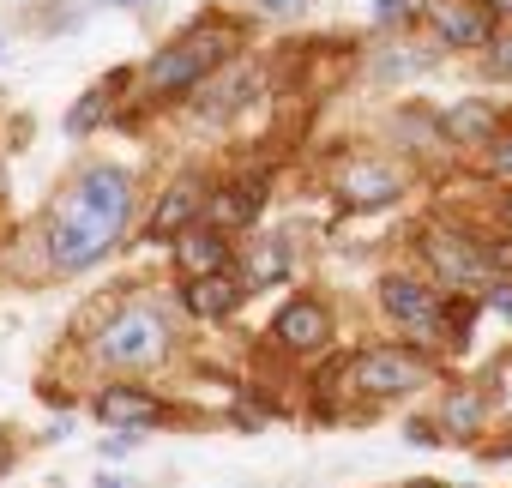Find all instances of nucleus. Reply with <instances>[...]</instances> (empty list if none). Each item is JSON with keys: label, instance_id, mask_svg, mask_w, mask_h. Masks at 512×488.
<instances>
[{"label": "nucleus", "instance_id": "obj_1", "mask_svg": "<svg viewBox=\"0 0 512 488\" xmlns=\"http://www.w3.org/2000/svg\"><path fill=\"white\" fill-rule=\"evenodd\" d=\"M127 217H133V175L115 169V163L79 169V181L55 199L49 229H43L49 266H55V272H85V266H97L115 241H121Z\"/></svg>", "mask_w": 512, "mask_h": 488}, {"label": "nucleus", "instance_id": "obj_2", "mask_svg": "<svg viewBox=\"0 0 512 488\" xmlns=\"http://www.w3.org/2000/svg\"><path fill=\"white\" fill-rule=\"evenodd\" d=\"M169 344H175L169 308L133 302V308H121V314L91 338V356H97L103 368H115V374H151V368H163Z\"/></svg>", "mask_w": 512, "mask_h": 488}, {"label": "nucleus", "instance_id": "obj_3", "mask_svg": "<svg viewBox=\"0 0 512 488\" xmlns=\"http://www.w3.org/2000/svg\"><path fill=\"white\" fill-rule=\"evenodd\" d=\"M235 55V37L223 25H193L187 37H175L157 61H151V91H193L199 79H211L217 67H229Z\"/></svg>", "mask_w": 512, "mask_h": 488}, {"label": "nucleus", "instance_id": "obj_4", "mask_svg": "<svg viewBox=\"0 0 512 488\" xmlns=\"http://www.w3.org/2000/svg\"><path fill=\"white\" fill-rule=\"evenodd\" d=\"M350 380H356L362 398H410V392H422V386L434 380V368H428V356H416V350L374 344V350H362V356L350 362Z\"/></svg>", "mask_w": 512, "mask_h": 488}, {"label": "nucleus", "instance_id": "obj_5", "mask_svg": "<svg viewBox=\"0 0 512 488\" xmlns=\"http://www.w3.org/2000/svg\"><path fill=\"white\" fill-rule=\"evenodd\" d=\"M422 254H428V272L440 284H452V290H488L494 284V266L482 254V241H470L458 229H440V223L422 229Z\"/></svg>", "mask_w": 512, "mask_h": 488}, {"label": "nucleus", "instance_id": "obj_6", "mask_svg": "<svg viewBox=\"0 0 512 488\" xmlns=\"http://www.w3.org/2000/svg\"><path fill=\"white\" fill-rule=\"evenodd\" d=\"M380 308H386V320H398V326L416 332L422 344H434V338L446 332V302H440L428 284H416L410 272H386V278H380Z\"/></svg>", "mask_w": 512, "mask_h": 488}, {"label": "nucleus", "instance_id": "obj_7", "mask_svg": "<svg viewBox=\"0 0 512 488\" xmlns=\"http://www.w3.org/2000/svg\"><path fill=\"white\" fill-rule=\"evenodd\" d=\"M326 338H332V314H326V302H314V296H296V302H284V308L272 314V344H278V350L308 356V350H320Z\"/></svg>", "mask_w": 512, "mask_h": 488}, {"label": "nucleus", "instance_id": "obj_8", "mask_svg": "<svg viewBox=\"0 0 512 488\" xmlns=\"http://www.w3.org/2000/svg\"><path fill=\"white\" fill-rule=\"evenodd\" d=\"M91 410H97V422H109L115 434H145V428L163 422V404H157L145 386H103Z\"/></svg>", "mask_w": 512, "mask_h": 488}, {"label": "nucleus", "instance_id": "obj_9", "mask_svg": "<svg viewBox=\"0 0 512 488\" xmlns=\"http://www.w3.org/2000/svg\"><path fill=\"white\" fill-rule=\"evenodd\" d=\"M428 19L452 49H482L494 37V13L482 0H428Z\"/></svg>", "mask_w": 512, "mask_h": 488}, {"label": "nucleus", "instance_id": "obj_10", "mask_svg": "<svg viewBox=\"0 0 512 488\" xmlns=\"http://www.w3.org/2000/svg\"><path fill=\"white\" fill-rule=\"evenodd\" d=\"M181 302H187L193 320H229V314L247 302V278H235V272H205V278H193V284L181 290Z\"/></svg>", "mask_w": 512, "mask_h": 488}, {"label": "nucleus", "instance_id": "obj_11", "mask_svg": "<svg viewBox=\"0 0 512 488\" xmlns=\"http://www.w3.org/2000/svg\"><path fill=\"white\" fill-rule=\"evenodd\" d=\"M338 193H344L350 205H392V199L404 193V181H398V169H386L380 157H356V163L338 175Z\"/></svg>", "mask_w": 512, "mask_h": 488}, {"label": "nucleus", "instance_id": "obj_12", "mask_svg": "<svg viewBox=\"0 0 512 488\" xmlns=\"http://www.w3.org/2000/svg\"><path fill=\"white\" fill-rule=\"evenodd\" d=\"M199 211H205V187H199L193 175H181V181L163 187V199H157V211H151V235H187Z\"/></svg>", "mask_w": 512, "mask_h": 488}, {"label": "nucleus", "instance_id": "obj_13", "mask_svg": "<svg viewBox=\"0 0 512 488\" xmlns=\"http://www.w3.org/2000/svg\"><path fill=\"white\" fill-rule=\"evenodd\" d=\"M260 205H266V175H241V181L211 193V223L217 229H241V223L260 217Z\"/></svg>", "mask_w": 512, "mask_h": 488}, {"label": "nucleus", "instance_id": "obj_14", "mask_svg": "<svg viewBox=\"0 0 512 488\" xmlns=\"http://www.w3.org/2000/svg\"><path fill=\"white\" fill-rule=\"evenodd\" d=\"M175 260H181L193 278L223 272V229H187V235L175 241Z\"/></svg>", "mask_w": 512, "mask_h": 488}, {"label": "nucleus", "instance_id": "obj_15", "mask_svg": "<svg viewBox=\"0 0 512 488\" xmlns=\"http://www.w3.org/2000/svg\"><path fill=\"white\" fill-rule=\"evenodd\" d=\"M488 422V404H482V392H452L446 404H440V434H452V440H470L476 428Z\"/></svg>", "mask_w": 512, "mask_h": 488}, {"label": "nucleus", "instance_id": "obj_16", "mask_svg": "<svg viewBox=\"0 0 512 488\" xmlns=\"http://www.w3.org/2000/svg\"><path fill=\"white\" fill-rule=\"evenodd\" d=\"M440 127H446V139H470V145H488L494 139L488 103H452V109H440Z\"/></svg>", "mask_w": 512, "mask_h": 488}, {"label": "nucleus", "instance_id": "obj_17", "mask_svg": "<svg viewBox=\"0 0 512 488\" xmlns=\"http://www.w3.org/2000/svg\"><path fill=\"white\" fill-rule=\"evenodd\" d=\"M103 103H109V85H97L91 97H79V103H73V115H67V133H91V127L103 121Z\"/></svg>", "mask_w": 512, "mask_h": 488}, {"label": "nucleus", "instance_id": "obj_18", "mask_svg": "<svg viewBox=\"0 0 512 488\" xmlns=\"http://www.w3.org/2000/svg\"><path fill=\"white\" fill-rule=\"evenodd\" d=\"M488 169H494L500 181H512V133H494V139H488Z\"/></svg>", "mask_w": 512, "mask_h": 488}, {"label": "nucleus", "instance_id": "obj_19", "mask_svg": "<svg viewBox=\"0 0 512 488\" xmlns=\"http://www.w3.org/2000/svg\"><path fill=\"white\" fill-rule=\"evenodd\" d=\"M410 67H422V61H410V49H392L386 67H380V79H398V73H410Z\"/></svg>", "mask_w": 512, "mask_h": 488}, {"label": "nucleus", "instance_id": "obj_20", "mask_svg": "<svg viewBox=\"0 0 512 488\" xmlns=\"http://www.w3.org/2000/svg\"><path fill=\"white\" fill-rule=\"evenodd\" d=\"M488 308L512 320V278H506V284H488Z\"/></svg>", "mask_w": 512, "mask_h": 488}, {"label": "nucleus", "instance_id": "obj_21", "mask_svg": "<svg viewBox=\"0 0 512 488\" xmlns=\"http://www.w3.org/2000/svg\"><path fill=\"white\" fill-rule=\"evenodd\" d=\"M374 19H380V25H404V19H410V0H380Z\"/></svg>", "mask_w": 512, "mask_h": 488}, {"label": "nucleus", "instance_id": "obj_22", "mask_svg": "<svg viewBox=\"0 0 512 488\" xmlns=\"http://www.w3.org/2000/svg\"><path fill=\"white\" fill-rule=\"evenodd\" d=\"M482 254H488V266H494V272H512V241H488Z\"/></svg>", "mask_w": 512, "mask_h": 488}, {"label": "nucleus", "instance_id": "obj_23", "mask_svg": "<svg viewBox=\"0 0 512 488\" xmlns=\"http://www.w3.org/2000/svg\"><path fill=\"white\" fill-rule=\"evenodd\" d=\"M139 440H145V434H109V440H103V452H109V458H121V452H133Z\"/></svg>", "mask_w": 512, "mask_h": 488}, {"label": "nucleus", "instance_id": "obj_24", "mask_svg": "<svg viewBox=\"0 0 512 488\" xmlns=\"http://www.w3.org/2000/svg\"><path fill=\"white\" fill-rule=\"evenodd\" d=\"M494 73H500V79H512V37H506V43H494Z\"/></svg>", "mask_w": 512, "mask_h": 488}, {"label": "nucleus", "instance_id": "obj_25", "mask_svg": "<svg viewBox=\"0 0 512 488\" xmlns=\"http://www.w3.org/2000/svg\"><path fill=\"white\" fill-rule=\"evenodd\" d=\"M266 13H278V19H290V13H302V0H260Z\"/></svg>", "mask_w": 512, "mask_h": 488}, {"label": "nucleus", "instance_id": "obj_26", "mask_svg": "<svg viewBox=\"0 0 512 488\" xmlns=\"http://www.w3.org/2000/svg\"><path fill=\"white\" fill-rule=\"evenodd\" d=\"M13 470V440H7V428H0V476Z\"/></svg>", "mask_w": 512, "mask_h": 488}, {"label": "nucleus", "instance_id": "obj_27", "mask_svg": "<svg viewBox=\"0 0 512 488\" xmlns=\"http://www.w3.org/2000/svg\"><path fill=\"white\" fill-rule=\"evenodd\" d=\"M97 488H139V482H127V476H97Z\"/></svg>", "mask_w": 512, "mask_h": 488}, {"label": "nucleus", "instance_id": "obj_28", "mask_svg": "<svg viewBox=\"0 0 512 488\" xmlns=\"http://www.w3.org/2000/svg\"><path fill=\"white\" fill-rule=\"evenodd\" d=\"M103 7H151V0H103Z\"/></svg>", "mask_w": 512, "mask_h": 488}, {"label": "nucleus", "instance_id": "obj_29", "mask_svg": "<svg viewBox=\"0 0 512 488\" xmlns=\"http://www.w3.org/2000/svg\"><path fill=\"white\" fill-rule=\"evenodd\" d=\"M488 7H506V13H512V0H488Z\"/></svg>", "mask_w": 512, "mask_h": 488}, {"label": "nucleus", "instance_id": "obj_30", "mask_svg": "<svg viewBox=\"0 0 512 488\" xmlns=\"http://www.w3.org/2000/svg\"><path fill=\"white\" fill-rule=\"evenodd\" d=\"M458 488H470V482H458Z\"/></svg>", "mask_w": 512, "mask_h": 488}]
</instances>
